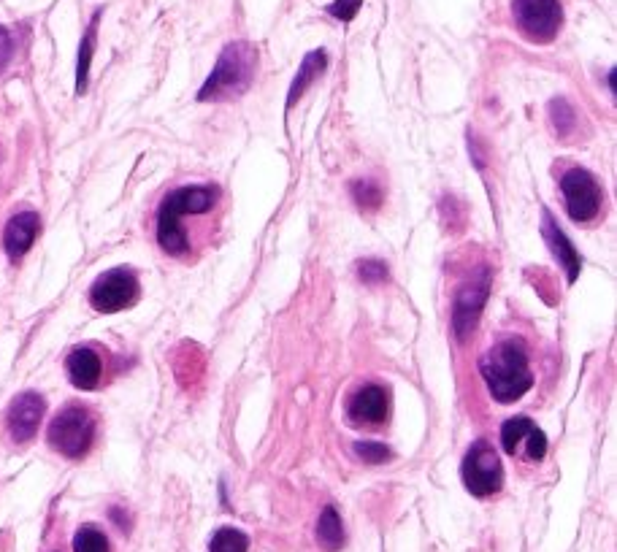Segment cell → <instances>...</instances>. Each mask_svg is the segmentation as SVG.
I'll return each mask as SVG.
<instances>
[{"label":"cell","instance_id":"cell-12","mask_svg":"<svg viewBox=\"0 0 617 552\" xmlns=\"http://www.w3.org/2000/svg\"><path fill=\"white\" fill-rule=\"evenodd\" d=\"M347 414L358 425H382L390 417V393L382 385H363L350 396Z\"/></svg>","mask_w":617,"mask_h":552},{"label":"cell","instance_id":"cell-16","mask_svg":"<svg viewBox=\"0 0 617 552\" xmlns=\"http://www.w3.org/2000/svg\"><path fill=\"white\" fill-rule=\"evenodd\" d=\"M325 68H328V52L325 49H314L301 60V68H298V74L290 84V92H287V109H293L298 98L312 87L314 79H320L325 74Z\"/></svg>","mask_w":617,"mask_h":552},{"label":"cell","instance_id":"cell-23","mask_svg":"<svg viewBox=\"0 0 617 552\" xmlns=\"http://www.w3.org/2000/svg\"><path fill=\"white\" fill-rule=\"evenodd\" d=\"M355 271H358L360 282H366V285H382L387 279V266L382 260H360Z\"/></svg>","mask_w":617,"mask_h":552},{"label":"cell","instance_id":"cell-10","mask_svg":"<svg viewBox=\"0 0 617 552\" xmlns=\"http://www.w3.org/2000/svg\"><path fill=\"white\" fill-rule=\"evenodd\" d=\"M501 447L509 455H520L531 463H539L547 455V436L531 417H512L501 425Z\"/></svg>","mask_w":617,"mask_h":552},{"label":"cell","instance_id":"cell-6","mask_svg":"<svg viewBox=\"0 0 617 552\" xmlns=\"http://www.w3.org/2000/svg\"><path fill=\"white\" fill-rule=\"evenodd\" d=\"M517 30L534 44H550L563 28L561 0H512Z\"/></svg>","mask_w":617,"mask_h":552},{"label":"cell","instance_id":"cell-4","mask_svg":"<svg viewBox=\"0 0 617 552\" xmlns=\"http://www.w3.org/2000/svg\"><path fill=\"white\" fill-rule=\"evenodd\" d=\"M95 439V420L93 414L87 412L84 406L71 404L60 409V412L52 417L47 431V442L52 450H57L60 455L71 460L84 458L90 447H93Z\"/></svg>","mask_w":617,"mask_h":552},{"label":"cell","instance_id":"cell-3","mask_svg":"<svg viewBox=\"0 0 617 552\" xmlns=\"http://www.w3.org/2000/svg\"><path fill=\"white\" fill-rule=\"evenodd\" d=\"M258 68V49L249 41H231L214 63L212 74L203 82L198 101H217L228 95H241L249 90Z\"/></svg>","mask_w":617,"mask_h":552},{"label":"cell","instance_id":"cell-8","mask_svg":"<svg viewBox=\"0 0 617 552\" xmlns=\"http://www.w3.org/2000/svg\"><path fill=\"white\" fill-rule=\"evenodd\" d=\"M139 279L130 268H111L90 287V304L95 312L114 314L139 301Z\"/></svg>","mask_w":617,"mask_h":552},{"label":"cell","instance_id":"cell-7","mask_svg":"<svg viewBox=\"0 0 617 552\" xmlns=\"http://www.w3.org/2000/svg\"><path fill=\"white\" fill-rule=\"evenodd\" d=\"M561 193L566 201V214L574 222H590L596 220L604 203V190L596 176L585 171V168H569L561 176Z\"/></svg>","mask_w":617,"mask_h":552},{"label":"cell","instance_id":"cell-19","mask_svg":"<svg viewBox=\"0 0 617 552\" xmlns=\"http://www.w3.org/2000/svg\"><path fill=\"white\" fill-rule=\"evenodd\" d=\"M249 550V539L244 531L239 528H220L214 531L212 542H209V552H247Z\"/></svg>","mask_w":617,"mask_h":552},{"label":"cell","instance_id":"cell-18","mask_svg":"<svg viewBox=\"0 0 617 552\" xmlns=\"http://www.w3.org/2000/svg\"><path fill=\"white\" fill-rule=\"evenodd\" d=\"M98 22H101V9L95 11L93 19H90V28H87V33H84V38H82V46H79V63H76V95H84V92H87V84H90V65H93V55H95Z\"/></svg>","mask_w":617,"mask_h":552},{"label":"cell","instance_id":"cell-11","mask_svg":"<svg viewBox=\"0 0 617 552\" xmlns=\"http://www.w3.org/2000/svg\"><path fill=\"white\" fill-rule=\"evenodd\" d=\"M44 412H47V401L41 393H36V390L19 393L6 412V428H9L11 439L17 444H28L41 428Z\"/></svg>","mask_w":617,"mask_h":552},{"label":"cell","instance_id":"cell-5","mask_svg":"<svg viewBox=\"0 0 617 552\" xmlns=\"http://www.w3.org/2000/svg\"><path fill=\"white\" fill-rule=\"evenodd\" d=\"M461 479L471 496L488 498L496 496L504 485V466L498 458L496 447L488 439H477L471 444L461 463Z\"/></svg>","mask_w":617,"mask_h":552},{"label":"cell","instance_id":"cell-20","mask_svg":"<svg viewBox=\"0 0 617 552\" xmlns=\"http://www.w3.org/2000/svg\"><path fill=\"white\" fill-rule=\"evenodd\" d=\"M74 552H111V547L101 528H95V525H82L74 536Z\"/></svg>","mask_w":617,"mask_h":552},{"label":"cell","instance_id":"cell-21","mask_svg":"<svg viewBox=\"0 0 617 552\" xmlns=\"http://www.w3.org/2000/svg\"><path fill=\"white\" fill-rule=\"evenodd\" d=\"M550 120H553L555 130H558L561 136H569L571 130H574V125H577V114H574L569 101L555 98V101L550 103Z\"/></svg>","mask_w":617,"mask_h":552},{"label":"cell","instance_id":"cell-1","mask_svg":"<svg viewBox=\"0 0 617 552\" xmlns=\"http://www.w3.org/2000/svg\"><path fill=\"white\" fill-rule=\"evenodd\" d=\"M220 201L217 184H187L174 193H168L157 209V244L168 255H185L190 252L185 220L203 217Z\"/></svg>","mask_w":617,"mask_h":552},{"label":"cell","instance_id":"cell-13","mask_svg":"<svg viewBox=\"0 0 617 552\" xmlns=\"http://www.w3.org/2000/svg\"><path fill=\"white\" fill-rule=\"evenodd\" d=\"M38 233H41V217L33 209L17 212L6 222V228H3V249H6L11 263H19L28 255L30 247L36 244Z\"/></svg>","mask_w":617,"mask_h":552},{"label":"cell","instance_id":"cell-14","mask_svg":"<svg viewBox=\"0 0 617 552\" xmlns=\"http://www.w3.org/2000/svg\"><path fill=\"white\" fill-rule=\"evenodd\" d=\"M542 236L544 244L550 247L555 260H558L563 266V271H566V279H569V282H577V276H580L582 268V255L577 252V247L571 244L569 236L563 233L561 225L553 220V214L547 212V209L542 212Z\"/></svg>","mask_w":617,"mask_h":552},{"label":"cell","instance_id":"cell-22","mask_svg":"<svg viewBox=\"0 0 617 552\" xmlns=\"http://www.w3.org/2000/svg\"><path fill=\"white\" fill-rule=\"evenodd\" d=\"M352 198H355V203H358L360 209H379L385 193L379 190V184L363 182V179H360V182L352 184Z\"/></svg>","mask_w":617,"mask_h":552},{"label":"cell","instance_id":"cell-26","mask_svg":"<svg viewBox=\"0 0 617 552\" xmlns=\"http://www.w3.org/2000/svg\"><path fill=\"white\" fill-rule=\"evenodd\" d=\"M11 57H14V38H11L9 30L0 25V71L11 63Z\"/></svg>","mask_w":617,"mask_h":552},{"label":"cell","instance_id":"cell-25","mask_svg":"<svg viewBox=\"0 0 617 552\" xmlns=\"http://www.w3.org/2000/svg\"><path fill=\"white\" fill-rule=\"evenodd\" d=\"M360 6H363V0H333L325 11H328L331 17L339 19V22H352L355 14L360 11Z\"/></svg>","mask_w":617,"mask_h":552},{"label":"cell","instance_id":"cell-17","mask_svg":"<svg viewBox=\"0 0 617 552\" xmlns=\"http://www.w3.org/2000/svg\"><path fill=\"white\" fill-rule=\"evenodd\" d=\"M344 525H341L339 509L333 504H328L320 512V520H317V542L325 552H339L344 547Z\"/></svg>","mask_w":617,"mask_h":552},{"label":"cell","instance_id":"cell-9","mask_svg":"<svg viewBox=\"0 0 617 552\" xmlns=\"http://www.w3.org/2000/svg\"><path fill=\"white\" fill-rule=\"evenodd\" d=\"M488 295H490L488 268L458 287V293L452 298V333H455V339L466 341L471 333H474V328H477L479 322V314H482V309L488 304Z\"/></svg>","mask_w":617,"mask_h":552},{"label":"cell","instance_id":"cell-27","mask_svg":"<svg viewBox=\"0 0 617 552\" xmlns=\"http://www.w3.org/2000/svg\"><path fill=\"white\" fill-rule=\"evenodd\" d=\"M122 515H125V512H122V509H111V517H114V520H117V523H120V528H122V531H128L130 525H128V520H125V517H122Z\"/></svg>","mask_w":617,"mask_h":552},{"label":"cell","instance_id":"cell-24","mask_svg":"<svg viewBox=\"0 0 617 552\" xmlns=\"http://www.w3.org/2000/svg\"><path fill=\"white\" fill-rule=\"evenodd\" d=\"M355 452H358L360 460H366V463H374V466H379V463L390 460V447H385V444H377V442H358V444H355Z\"/></svg>","mask_w":617,"mask_h":552},{"label":"cell","instance_id":"cell-15","mask_svg":"<svg viewBox=\"0 0 617 552\" xmlns=\"http://www.w3.org/2000/svg\"><path fill=\"white\" fill-rule=\"evenodd\" d=\"M65 371L71 385L79 390H95L103 377V360L93 347H76L65 358Z\"/></svg>","mask_w":617,"mask_h":552},{"label":"cell","instance_id":"cell-2","mask_svg":"<svg viewBox=\"0 0 617 552\" xmlns=\"http://www.w3.org/2000/svg\"><path fill=\"white\" fill-rule=\"evenodd\" d=\"M479 374L496 404H515L534 387V371L520 339H504L493 344L479 358Z\"/></svg>","mask_w":617,"mask_h":552}]
</instances>
